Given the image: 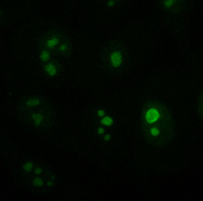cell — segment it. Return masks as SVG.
Returning <instances> with one entry per match:
<instances>
[{"label":"cell","instance_id":"obj_1","mask_svg":"<svg viewBox=\"0 0 203 201\" xmlns=\"http://www.w3.org/2000/svg\"><path fill=\"white\" fill-rule=\"evenodd\" d=\"M159 117V112L157 110L154 109H150L146 113V121L149 123H154L158 119Z\"/></svg>","mask_w":203,"mask_h":201},{"label":"cell","instance_id":"obj_2","mask_svg":"<svg viewBox=\"0 0 203 201\" xmlns=\"http://www.w3.org/2000/svg\"><path fill=\"white\" fill-rule=\"evenodd\" d=\"M122 57L121 53L119 52H116L112 54L111 55V62L114 67H119L121 65Z\"/></svg>","mask_w":203,"mask_h":201},{"label":"cell","instance_id":"obj_3","mask_svg":"<svg viewBox=\"0 0 203 201\" xmlns=\"http://www.w3.org/2000/svg\"><path fill=\"white\" fill-rule=\"evenodd\" d=\"M44 70L46 73L50 76H55L57 73V67L53 63L46 64L44 67Z\"/></svg>","mask_w":203,"mask_h":201},{"label":"cell","instance_id":"obj_4","mask_svg":"<svg viewBox=\"0 0 203 201\" xmlns=\"http://www.w3.org/2000/svg\"><path fill=\"white\" fill-rule=\"evenodd\" d=\"M32 118L35 126H39L41 125L44 119L43 115L40 113H33L32 115Z\"/></svg>","mask_w":203,"mask_h":201},{"label":"cell","instance_id":"obj_5","mask_svg":"<svg viewBox=\"0 0 203 201\" xmlns=\"http://www.w3.org/2000/svg\"><path fill=\"white\" fill-rule=\"evenodd\" d=\"M59 42V40L57 37H51L47 41L46 45L49 49H53L55 46H57Z\"/></svg>","mask_w":203,"mask_h":201},{"label":"cell","instance_id":"obj_6","mask_svg":"<svg viewBox=\"0 0 203 201\" xmlns=\"http://www.w3.org/2000/svg\"><path fill=\"white\" fill-rule=\"evenodd\" d=\"M41 103L39 98L37 97L30 99L26 101L25 105L27 107H31L38 106Z\"/></svg>","mask_w":203,"mask_h":201},{"label":"cell","instance_id":"obj_7","mask_svg":"<svg viewBox=\"0 0 203 201\" xmlns=\"http://www.w3.org/2000/svg\"><path fill=\"white\" fill-rule=\"evenodd\" d=\"M40 58L43 62H47L49 60L50 54L48 51L44 50L40 54Z\"/></svg>","mask_w":203,"mask_h":201},{"label":"cell","instance_id":"obj_8","mask_svg":"<svg viewBox=\"0 0 203 201\" xmlns=\"http://www.w3.org/2000/svg\"><path fill=\"white\" fill-rule=\"evenodd\" d=\"M100 122L102 124L105 126H112L113 123V120L110 117L106 116L101 120Z\"/></svg>","mask_w":203,"mask_h":201},{"label":"cell","instance_id":"obj_9","mask_svg":"<svg viewBox=\"0 0 203 201\" xmlns=\"http://www.w3.org/2000/svg\"><path fill=\"white\" fill-rule=\"evenodd\" d=\"M44 184L43 180L41 178H36L34 179L33 181V184L34 186H40L43 185Z\"/></svg>","mask_w":203,"mask_h":201},{"label":"cell","instance_id":"obj_10","mask_svg":"<svg viewBox=\"0 0 203 201\" xmlns=\"http://www.w3.org/2000/svg\"><path fill=\"white\" fill-rule=\"evenodd\" d=\"M33 164L31 163L28 162L24 165L23 168L26 172H30L33 168Z\"/></svg>","mask_w":203,"mask_h":201},{"label":"cell","instance_id":"obj_11","mask_svg":"<svg viewBox=\"0 0 203 201\" xmlns=\"http://www.w3.org/2000/svg\"><path fill=\"white\" fill-rule=\"evenodd\" d=\"M67 48L68 46L67 44H63L59 47V50L61 52H64L66 51L67 50Z\"/></svg>","mask_w":203,"mask_h":201},{"label":"cell","instance_id":"obj_12","mask_svg":"<svg viewBox=\"0 0 203 201\" xmlns=\"http://www.w3.org/2000/svg\"><path fill=\"white\" fill-rule=\"evenodd\" d=\"M158 131L156 128H152L151 130V133L153 135L156 136L158 134Z\"/></svg>","mask_w":203,"mask_h":201},{"label":"cell","instance_id":"obj_13","mask_svg":"<svg viewBox=\"0 0 203 201\" xmlns=\"http://www.w3.org/2000/svg\"><path fill=\"white\" fill-rule=\"evenodd\" d=\"M105 112L103 110H99L97 111V115L99 117H103L105 115Z\"/></svg>","mask_w":203,"mask_h":201},{"label":"cell","instance_id":"obj_14","mask_svg":"<svg viewBox=\"0 0 203 201\" xmlns=\"http://www.w3.org/2000/svg\"><path fill=\"white\" fill-rule=\"evenodd\" d=\"M42 172V169L41 168H40V167H38V168H36V169L35 170V174H37V175H40L41 173Z\"/></svg>","mask_w":203,"mask_h":201},{"label":"cell","instance_id":"obj_15","mask_svg":"<svg viewBox=\"0 0 203 201\" xmlns=\"http://www.w3.org/2000/svg\"><path fill=\"white\" fill-rule=\"evenodd\" d=\"M104 131H104V128L103 127H100L98 129V133L99 134H102L104 133Z\"/></svg>","mask_w":203,"mask_h":201},{"label":"cell","instance_id":"obj_16","mask_svg":"<svg viewBox=\"0 0 203 201\" xmlns=\"http://www.w3.org/2000/svg\"><path fill=\"white\" fill-rule=\"evenodd\" d=\"M111 136H110L109 134H107L104 136V139L106 141H109L111 139Z\"/></svg>","mask_w":203,"mask_h":201},{"label":"cell","instance_id":"obj_17","mask_svg":"<svg viewBox=\"0 0 203 201\" xmlns=\"http://www.w3.org/2000/svg\"><path fill=\"white\" fill-rule=\"evenodd\" d=\"M46 184L48 186H51L52 185V183L51 182V181H49L47 182Z\"/></svg>","mask_w":203,"mask_h":201},{"label":"cell","instance_id":"obj_18","mask_svg":"<svg viewBox=\"0 0 203 201\" xmlns=\"http://www.w3.org/2000/svg\"><path fill=\"white\" fill-rule=\"evenodd\" d=\"M114 2L113 1H110L109 2V4H108L110 6H112Z\"/></svg>","mask_w":203,"mask_h":201}]
</instances>
